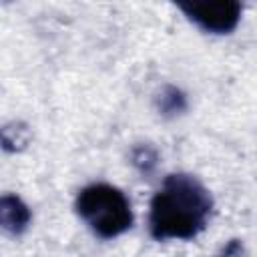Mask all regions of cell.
Masks as SVG:
<instances>
[{
  "mask_svg": "<svg viewBox=\"0 0 257 257\" xmlns=\"http://www.w3.org/2000/svg\"><path fill=\"white\" fill-rule=\"evenodd\" d=\"M211 211L213 199L199 179L185 173L169 175L151 201V235L157 241L193 239L207 227Z\"/></svg>",
  "mask_w": 257,
  "mask_h": 257,
  "instance_id": "6da1fadb",
  "label": "cell"
},
{
  "mask_svg": "<svg viewBox=\"0 0 257 257\" xmlns=\"http://www.w3.org/2000/svg\"><path fill=\"white\" fill-rule=\"evenodd\" d=\"M76 213L102 239L122 235L133 225V209L124 193L106 183L84 187L76 197Z\"/></svg>",
  "mask_w": 257,
  "mask_h": 257,
  "instance_id": "7a4b0ae2",
  "label": "cell"
},
{
  "mask_svg": "<svg viewBox=\"0 0 257 257\" xmlns=\"http://www.w3.org/2000/svg\"><path fill=\"white\" fill-rule=\"evenodd\" d=\"M179 8L207 32L227 34L235 30L241 18V4L237 0H189L179 2Z\"/></svg>",
  "mask_w": 257,
  "mask_h": 257,
  "instance_id": "3957f363",
  "label": "cell"
},
{
  "mask_svg": "<svg viewBox=\"0 0 257 257\" xmlns=\"http://www.w3.org/2000/svg\"><path fill=\"white\" fill-rule=\"evenodd\" d=\"M30 219H32V213L18 195L8 193L0 199V223L8 233L12 235L24 233L30 225Z\"/></svg>",
  "mask_w": 257,
  "mask_h": 257,
  "instance_id": "277c9868",
  "label": "cell"
},
{
  "mask_svg": "<svg viewBox=\"0 0 257 257\" xmlns=\"http://www.w3.org/2000/svg\"><path fill=\"white\" fill-rule=\"evenodd\" d=\"M28 141H30V131L22 122H12L2 128V147L8 153H16V151L24 149L28 145Z\"/></svg>",
  "mask_w": 257,
  "mask_h": 257,
  "instance_id": "5b68a950",
  "label": "cell"
},
{
  "mask_svg": "<svg viewBox=\"0 0 257 257\" xmlns=\"http://www.w3.org/2000/svg\"><path fill=\"white\" fill-rule=\"evenodd\" d=\"M157 102H159V110L163 114H179L187 108L185 94L175 86H165L161 96L157 98Z\"/></svg>",
  "mask_w": 257,
  "mask_h": 257,
  "instance_id": "8992f818",
  "label": "cell"
},
{
  "mask_svg": "<svg viewBox=\"0 0 257 257\" xmlns=\"http://www.w3.org/2000/svg\"><path fill=\"white\" fill-rule=\"evenodd\" d=\"M157 159L159 155L151 145H141L133 151V165L143 173H151L157 165Z\"/></svg>",
  "mask_w": 257,
  "mask_h": 257,
  "instance_id": "52a82bcc",
  "label": "cell"
},
{
  "mask_svg": "<svg viewBox=\"0 0 257 257\" xmlns=\"http://www.w3.org/2000/svg\"><path fill=\"white\" fill-rule=\"evenodd\" d=\"M221 257H243V245H241L237 239H233V241L223 249Z\"/></svg>",
  "mask_w": 257,
  "mask_h": 257,
  "instance_id": "ba28073f",
  "label": "cell"
}]
</instances>
